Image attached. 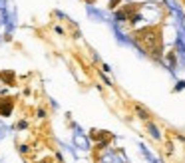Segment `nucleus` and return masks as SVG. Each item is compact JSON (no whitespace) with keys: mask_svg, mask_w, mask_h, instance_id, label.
<instances>
[{"mask_svg":"<svg viewBox=\"0 0 185 163\" xmlns=\"http://www.w3.org/2000/svg\"><path fill=\"white\" fill-rule=\"evenodd\" d=\"M133 40L149 56H153V58L161 56V34H159L157 26H147V28H141L138 32H133Z\"/></svg>","mask_w":185,"mask_h":163,"instance_id":"f257e3e1","label":"nucleus"},{"mask_svg":"<svg viewBox=\"0 0 185 163\" xmlns=\"http://www.w3.org/2000/svg\"><path fill=\"white\" fill-rule=\"evenodd\" d=\"M135 111H138V115L141 117V120H149V111H147L145 107H141L139 104H135Z\"/></svg>","mask_w":185,"mask_h":163,"instance_id":"f03ea898","label":"nucleus"},{"mask_svg":"<svg viewBox=\"0 0 185 163\" xmlns=\"http://www.w3.org/2000/svg\"><path fill=\"white\" fill-rule=\"evenodd\" d=\"M147 127H149V131H151V135H153V137H155V139H159V133H157V127H155V125H153V123H147Z\"/></svg>","mask_w":185,"mask_h":163,"instance_id":"7ed1b4c3","label":"nucleus"},{"mask_svg":"<svg viewBox=\"0 0 185 163\" xmlns=\"http://www.w3.org/2000/svg\"><path fill=\"white\" fill-rule=\"evenodd\" d=\"M167 60H169L171 66H175V50H171V52L167 54Z\"/></svg>","mask_w":185,"mask_h":163,"instance_id":"20e7f679","label":"nucleus"},{"mask_svg":"<svg viewBox=\"0 0 185 163\" xmlns=\"http://www.w3.org/2000/svg\"><path fill=\"white\" fill-rule=\"evenodd\" d=\"M0 76L4 78V80L8 82V84H12V72H2V74H0Z\"/></svg>","mask_w":185,"mask_h":163,"instance_id":"39448f33","label":"nucleus"},{"mask_svg":"<svg viewBox=\"0 0 185 163\" xmlns=\"http://www.w3.org/2000/svg\"><path fill=\"white\" fill-rule=\"evenodd\" d=\"M118 2H119V0H109V8H115V6H118Z\"/></svg>","mask_w":185,"mask_h":163,"instance_id":"423d86ee","label":"nucleus"}]
</instances>
